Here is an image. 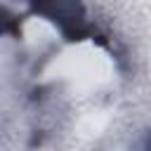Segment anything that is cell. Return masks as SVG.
<instances>
[{
	"label": "cell",
	"instance_id": "7a4b0ae2",
	"mask_svg": "<svg viewBox=\"0 0 151 151\" xmlns=\"http://www.w3.org/2000/svg\"><path fill=\"white\" fill-rule=\"evenodd\" d=\"M149 146H151V139H149Z\"/></svg>",
	"mask_w": 151,
	"mask_h": 151
},
{
	"label": "cell",
	"instance_id": "6da1fadb",
	"mask_svg": "<svg viewBox=\"0 0 151 151\" xmlns=\"http://www.w3.org/2000/svg\"><path fill=\"white\" fill-rule=\"evenodd\" d=\"M31 5L35 12L54 21L66 38L78 40L92 35V26L85 19V9L80 0H31Z\"/></svg>",
	"mask_w": 151,
	"mask_h": 151
}]
</instances>
